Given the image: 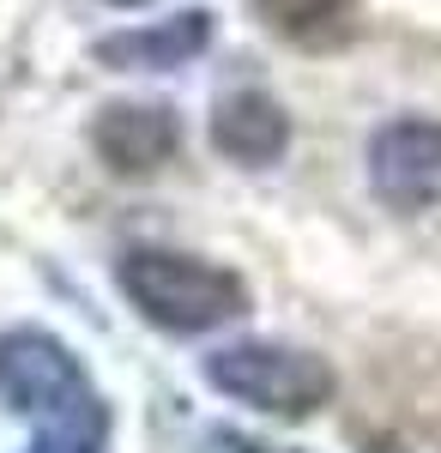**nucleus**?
Here are the masks:
<instances>
[{"mask_svg": "<svg viewBox=\"0 0 441 453\" xmlns=\"http://www.w3.org/2000/svg\"><path fill=\"white\" fill-rule=\"evenodd\" d=\"M369 181L393 211L441 206V121H387L369 140Z\"/></svg>", "mask_w": 441, "mask_h": 453, "instance_id": "4", "label": "nucleus"}, {"mask_svg": "<svg viewBox=\"0 0 441 453\" xmlns=\"http://www.w3.org/2000/svg\"><path fill=\"white\" fill-rule=\"evenodd\" d=\"M103 441H109V411H103V399L91 393V399H79L73 411L36 423L31 453H103Z\"/></svg>", "mask_w": 441, "mask_h": 453, "instance_id": "9", "label": "nucleus"}, {"mask_svg": "<svg viewBox=\"0 0 441 453\" xmlns=\"http://www.w3.org/2000/svg\"><path fill=\"white\" fill-rule=\"evenodd\" d=\"M91 145L109 170L121 175H145L158 164H170L175 145H182V127L164 104H109L91 121Z\"/></svg>", "mask_w": 441, "mask_h": 453, "instance_id": "5", "label": "nucleus"}, {"mask_svg": "<svg viewBox=\"0 0 441 453\" xmlns=\"http://www.w3.org/2000/svg\"><path fill=\"white\" fill-rule=\"evenodd\" d=\"M205 381L218 393H230V399H242V405H254V411H272V418H314L339 393L333 369L314 350L267 345V339L212 350L205 357Z\"/></svg>", "mask_w": 441, "mask_h": 453, "instance_id": "2", "label": "nucleus"}, {"mask_svg": "<svg viewBox=\"0 0 441 453\" xmlns=\"http://www.w3.org/2000/svg\"><path fill=\"white\" fill-rule=\"evenodd\" d=\"M205 42H212V12H182V19L145 25V31L103 36L97 61L103 67H121V73H170V67H188Z\"/></svg>", "mask_w": 441, "mask_h": 453, "instance_id": "6", "label": "nucleus"}, {"mask_svg": "<svg viewBox=\"0 0 441 453\" xmlns=\"http://www.w3.org/2000/svg\"><path fill=\"white\" fill-rule=\"evenodd\" d=\"M0 399L12 405V411H25V418L49 423L73 411L79 399H91V381H85V369H79V357H73L55 333H6L0 339Z\"/></svg>", "mask_w": 441, "mask_h": 453, "instance_id": "3", "label": "nucleus"}, {"mask_svg": "<svg viewBox=\"0 0 441 453\" xmlns=\"http://www.w3.org/2000/svg\"><path fill=\"white\" fill-rule=\"evenodd\" d=\"M115 6H145V0H115Z\"/></svg>", "mask_w": 441, "mask_h": 453, "instance_id": "10", "label": "nucleus"}, {"mask_svg": "<svg viewBox=\"0 0 441 453\" xmlns=\"http://www.w3.org/2000/svg\"><path fill=\"white\" fill-rule=\"evenodd\" d=\"M121 290L151 326L164 333H212L224 320H236L248 290L236 273L175 254V248H134L121 254Z\"/></svg>", "mask_w": 441, "mask_h": 453, "instance_id": "1", "label": "nucleus"}, {"mask_svg": "<svg viewBox=\"0 0 441 453\" xmlns=\"http://www.w3.org/2000/svg\"><path fill=\"white\" fill-rule=\"evenodd\" d=\"M212 145L224 157H236V164H272L290 145V121L267 91H236L212 115Z\"/></svg>", "mask_w": 441, "mask_h": 453, "instance_id": "7", "label": "nucleus"}, {"mask_svg": "<svg viewBox=\"0 0 441 453\" xmlns=\"http://www.w3.org/2000/svg\"><path fill=\"white\" fill-rule=\"evenodd\" d=\"M357 0H254V12L290 42H333L351 25Z\"/></svg>", "mask_w": 441, "mask_h": 453, "instance_id": "8", "label": "nucleus"}]
</instances>
